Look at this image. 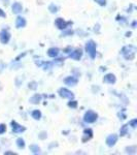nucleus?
Masks as SVG:
<instances>
[{
  "instance_id": "nucleus-3",
  "label": "nucleus",
  "mask_w": 137,
  "mask_h": 155,
  "mask_svg": "<svg viewBox=\"0 0 137 155\" xmlns=\"http://www.w3.org/2000/svg\"><path fill=\"white\" fill-rule=\"evenodd\" d=\"M97 114L95 112L93 111H88L86 114H84V122H87V123H94V122L97 120Z\"/></svg>"
},
{
  "instance_id": "nucleus-22",
  "label": "nucleus",
  "mask_w": 137,
  "mask_h": 155,
  "mask_svg": "<svg viewBox=\"0 0 137 155\" xmlns=\"http://www.w3.org/2000/svg\"><path fill=\"white\" fill-rule=\"evenodd\" d=\"M127 126H128V125H124L123 127H122V129H121V136H125V134H127Z\"/></svg>"
},
{
  "instance_id": "nucleus-6",
  "label": "nucleus",
  "mask_w": 137,
  "mask_h": 155,
  "mask_svg": "<svg viewBox=\"0 0 137 155\" xmlns=\"http://www.w3.org/2000/svg\"><path fill=\"white\" fill-rule=\"evenodd\" d=\"M116 141H118V137H116V134H110V136H108L107 139H106V144H107V146L109 147H113V145L116 143Z\"/></svg>"
},
{
  "instance_id": "nucleus-20",
  "label": "nucleus",
  "mask_w": 137,
  "mask_h": 155,
  "mask_svg": "<svg viewBox=\"0 0 137 155\" xmlns=\"http://www.w3.org/2000/svg\"><path fill=\"white\" fill-rule=\"evenodd\" d=\"M126 150H127V153H135L136 147L133 146V147H130V148H126Z\"/></svg>"
},
{
  "instance_id": "nucleus-11",
  "label": "nucleus",
  "mask_w": 137,
  "mask_h": 155,
  "mask_svg": "<svg viewBox=\"0 0 137 155\" xmlns=\"http://www.w3.org/2000/svg\"><path fill=\"white\" fill-rule=\"evenodd\" d=\"M93 137V131H92V129H84V137H83V142H87L89 141L91 137Z\"/></svg>"
},
{
  "instance_id": "nucleus-2",
  "label": "nucleus",
  "mask_w": 137,
  "mask_h": 155,
  "mask_svg": "<svg viewBox=\"0 0 137 155\" xmlns=\"http://www.w3.org/2000/svg\"><path fill=\"white\" fill-rule=\"evenodd\" d=\"M86 50L89 53V55L91 56V58H95L96 57V44L93 41H90L87 42L86 45Z\"/></svg>"
},
{
  "instance_id": "nucleus-15",
  "label": "nucleus",
  "mask_w": 137,
  "mask_h": 155,
  "mask_svg": "<svg viewBox=\"0 0 137 155\" xmlns=\"http://www.w3.org/2000/svg\"><path fill=\"white\" fill-rule=\"evenodd\" d=\"M58 54H59V49H57V48H51V49H49V51H48V55L49 57H53V58L58 56Z\"/></svg>"
},
{
  "instance_id": "nucleus-13",
  "label": "nucleus",
  "mask_w": 137,
  "mask_h": 155,
  "mask_svg": "<svg viewBox=\"0 0 137 155\" xmlns=\"http://www.w3.org/2000/svg\"><path fill=\"white\" fill-rule=\"evenodd\" d=\"M16 26L17 28H22V27H25L26 26V20L22 17H18L16 20Z\"/></svg>"
},
{
  "instance_id": "nucleus-17",
  "label": "nucleus",
  "mask_w": 137,
  "mask_h": 155,
  "mask_svg": "<svg viewBox=\"0 0 137 155\" xmlns=\"http://www.w3.org/2000/svg\"><path fill=\"white\" fill-rule=\"evenodd\" d=\"M32 117H33L34 119H36V120H39V119H40V117H41L40 111H38V110L33 111V112H32Z\"/></svg>"
},
{
  "instance_id": "nucleus-29",
  "label": "nucleus",
  "mask_w": 137,
  "mask_h": 155,
  "mask_svg": "<svg viewBox=\"0 0 137 155\" xmlns=\"http://www.w3.org/2000/svg\"><path fill=\"white\" fill-rule=\"evenodd\" d=\"M4 154L5 155H16V153H14V152H5Z\"/></svg>"
},
{
  "instance_id": "nucleus-23",
  "label": "nucleus",
  "mask_w": 137,
  "mask_h": 155,
  "mask_svg": "<svg viewBox=\"0 0 137 155\" xmlns=\"http://www.w3.org/2000/svg\"><path fill=\"white\" fill-rule=\"evenodd\" d=\"M68 106L70 107H76V106H78V101H72L70 102H68Z\"/></svg>"
},
{
  "instance_id": "nucleus-26",
  "label": "nucleus",
  "mask_w": 137,
  "mask_h": 155,
  "mask_svg": "<svg viewBox=\"0 0 137 155\" xmlns=\"http://www.w3.org/2000/svg\"><path fill=\"white\" fill-rule=\"evenodd\" d=\"M49 9H51V12H57V7H56V6L54 7V5H51V6H49Z\"/></svg>"
},
{
  "instance_id": "nucleus-25",
  "label": "nucleus",
  "mask_w": 137,
  "mask_h": 155,
  "mask_svg": "<svg viewBox=\"0 0 137 155\" xmlns=\"http://www.w3.org/2000/svg\"><path fill=\"white\" fill-rule=\"evenodd\" d=\"M136 124H137V119H134V120H132V121L130 122V125L133 127H136Z\"/></svg>"
},
{
  "instance_id": "nucleus-30",
  "label": "nucleus",
  "mask_w": 137,
  "mask_h": 155,
  "mask_svg": "<svg viewBox=\"0 0 137 155\" xmlns=\"http://www.w3.org/2000/svg\"><path fill=\"white\" fill-rule=\"evenodd\" d=\"M46 134V132H41V134ZM39 137H40V139H44V136H39Z\"/></svg>"
},
{
  "instance_id": "nucleus-8",
  "label": "nucleus",
  "mask_w": 137,
  "mask_h": 155,
  "mask_svg": "<svg viewBox=\"0 0 137 155\" xmlns=\"http://www.w3.org/2000/svg\"><path fill=\"white\" fill-rule=\"evenodd\" d=\"M11 126H12V130H14V132H22L25 130V127L21 126L20 124L17 123L16 121H11Z\"/></svg>"
},
{
  "instance_id": "nucleus-16",
  "label": "nucleus",
  "mask_w": 137,
  "mask_h": 155,
  "mask_svg": "<svg viewBox=\"0 0 137 155\" xmlns=\"http://www.w3.org/2000/svg\"><path fill=\"white\" fill-rule=\"evenodd\" d=\"M40 98H41V96H40V95H38V94H35V95L32 96L31 98H30V101H31V104H38V102H39V101H40Z\"/></svg>"
},
{
  "instance_id": "nucleus-19",
  "label": "nucleus",
  "mask_w": 137,
  "mask_h": 155,
  "mask_svg": "<svg viewBox=\"0 0 137 155\" xmlns=\"http://www.w3.org/2000/svg\"><path fill=\"white\" fill-rule=\"evenodd\" d=\"M17 146L19 147V148H24L25 147V142L23 139H21V137H19L18 140H17Z\"/></svg>"
},
{
  "instance_id": "nucleus-24",
  "label": "nucleus",
  "mask_w": 137,
  "mask_h": 155,
  "mask_svg": "<svg viewBox=\"0 0 137 155\" xmlns=\"http://www.w3.org/2000/svg\"><path fill=\"white\" fill-rule=\"evenodd\" d=\"M95 1L99 4V5H101V6H104L106 4V0H95Z\"/></svg>"
},
{
  "instance_id": "nucleus-1",
  "label": "nucleus",
  "mask_w": 137,
  "mask_h": 155,
  "mask_svg": "<svg viewBox=\"0 0 137 155\" xmlns=\"http://www.w3.org/2000/svg\"><path fill=\"white\" fill-rule=\"evenodd\" d=\"M136 48L133 46H126L122 49V54L127 60H133L135 57Z\"/></svg>"
},
{
  "instance_id": "nucleus-14",
  "label": "nucleus",
  "mask_w": 137,
  "mask_h": 155,
  "mask_svg": "<svg viewBox=\"0 0 137 155\" xmlns=\"http://www.w3.org/2000/svg\"><path fill=\"white\" fill-rule=\"evenodd\" d=\"M12 12H14V14H19V12H22V4L21 3H19V2H16V3H14L12 4Z\"/></svg>"
},
{
  "instance_id": "nucleus-5",
  "label": "nucleus",
  "mask_w": 137,
  "mask_h": 155,
  "mask_svg": "<svg viewBox=\"0 0 137 155\" xmlns=\"http://www.w3.org/2000/svg\"><path fill=\"white\" fill-rule=\"evenodd\" d=\"M69 24H71L70 22H65L63 19H61V18L56 20V25L59 29H65Z\"/></svg>"
},
{
  "instance_id": "nucleus-28",
  "label": "nucleus",
  "mask_w": 137,
  "mask_h": 155,
  "mask_svg": "<svg viewBox=\"0 0 137 155\" xmlns=\"http://www.w3.org/2000/svg\"><path fill=\"white\" fill-rule=\"evenodd\" d=\"M0 17H2V18H5V12H2V9H0Z\"/></svg>"
},
{
  "instance_id": "nucleus-4",
  "label": "nucleus",
  "mask_w": 137,
  "mask_h": 155,
  "mask_svg": "<svg viewBox=\"0 0 137 155\" xmlns=\"http://www.w3.org/2000/svg\"><path fill=\"white\" fill-rule=\"evenodd\" d=\"M58 92H59V95L61 97H63V98L71 99V98H73V97H74L73 93H72L71 91H69L68 89H66V88H60Z\"/></svg>"
},
{
  "instance_id": "nucleus-21",
  "label": "nucleus",
  "mask_w": 137,
  "mask_h": 155,
  "mask_svg": "<svg viewBox=\"0 0 137 155\" xmlns=\"http://www.w3.org/2000/svg\"><path fill=\"white\" fill-rule=\"evenodd\" d=\"M5 130H6V126L4 124H0V134H4Z\"/></svg>"
},
{
  "instance_id": "nucleus-9",
  "label": "nucleus",
  "mask_w": 137,
  "mask_h": 155,
  "mask_svg": "<svg viewBox=\"0 0 137 155\" xmlns=\"http://www.w3.org/2000/svg\"><path fill=\"white\" fill-rule=\"evenodd\" d=\"M81 55H83V52L81 50H75L70 54V58L73 60H79L81 58Z\"/></svg>"
},
{
  "instance_id": "nucleus-27",
  "label": "nucleus",
  "mask_w": 137,
  "mask_h": 155,
  "mask_svg": "<svg viewBox=\"0 0 137 155\" xmlns=\"http://www.w3.org/2000/svg\"><path fill=\"white\" fill-rule=\"evenodd\" d=\"M44 67H46V68H44V69H49V68H51V67H52V63H49V62H48V63L44 64Z\"/></svg>"
},
{
  "instance_id": "nucleus-7",
  "label": "nucleus",
  "mask_w": 137,
  "mask_h": 155,
  "mask_svg": "<svg viewBox=\"0 0 137 155\" xmlns=\"http://www.w3.org/2000/svg\"><path fill=\"white\" fill-rule=\"evenodd\" d=\"M9 38H11L9 33L7 31H5V30H3V31L1 32V34H0V41H1V42L2 44H7Z\"/></svg>"
},
{
  "instance_id": "nucleus-12",
  "label": "nucleus",
  "mask_w": 137,
  "mask_h": 155,
  "mask_svg": "<svg viewBox=\"0 0 137 155\" xmlns=\"http://www.w3.org/2000/svg\"><path fill=\"white\" fill-rule=\"evenodd\" d=\"M65 84L66 85H69V86H74V85L78 84V79L74 77H68L65 79Z\"/></svg>"
},
{
  "instance_id": "nucleus-18",
  "label": "nucleus",
  "mask_w": 137,
  "mask_h": 155,
  "mask_svg": "<svg viewBox=\"0 0 137 155\" xmlns=\"http://www.w3.org/2000/svg\"><path fill=\"white\" fill-rule=\"evenodd\" d=\"M30 150H31V151L33 152L34 154L39 153V151H40L39 147H38V146H36V145H31V146H30Z\"/></svg>"
},
{
  "instance_id": "nucleus-10",
  "label": "nucleus",
  "mask_w": 137,
  "mask_h": 155,
  "mask_svg": "<svg viewBox=\"0 0 137 155\" xmlns=\"http://www.w3.org/2000/svg\"><path fill=\"white\" fill-rule=\"evenodd\" d=\"M103 81L108 84H113V83H116V77H114V74H108L104 77Z\"/></svg>"
}]
</instances>
